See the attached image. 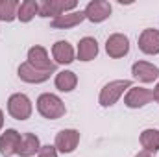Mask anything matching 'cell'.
Here are the masks:
<instances>
[{
	"instance_id": "1",
	"label": "cell",
	"mask_w": 159,
	"mask_h": 157,
	"mask_svg": "<svg viewBox=\"0 0 159 157\" xmlns=\"http://www.w3.org/2000/svg\"><path fill=\"white\" fill-rule=\"evenodd\" d=\"M37 109L44 118L48 120H57L65 115V104L56 96V94H41L37 100Z\"/></svg>"
},
{
	"instance_id": "2",
	"label": "cell",
	"mask_w": 159,
	"mask_h": 157,
	"mask_svg": "<svg viewBox=\"0 0 159 157\" xmlns=\"http://www.w3.org/2000/svg\"><path fill=\"white\" fill-rule=\"evenodd\" d=\"M129 87H131V81H129V79L109 81V83L102 89V92H100V105H102V107H109V105H113L120 96L124 94V91L129 89Z\"/></svg>"
},
{
	"instance_id": "3",
	"label": "cell",
	"mask_w": 159,
	"mask_h": 157,
	"mask_svg": "<svg viewBox=\"0 0 159 157\" xmlns=\"http://www.w3.org/2000/svg\"><path fill=\"white\" fill-rule=\"evenodd\" d=\"M7 111H9L11 117L17 118V120H26L32 115V102L28 100L26 94L17 92V94H13L7 100Z\"/></svg>"
},
{
	"instance_id": "4",
	"label": "cell",
	"mask_w": 159,
	"mask_h": 157,
	"mask_svg": "<svg viewBox=\"0 0 159 157\" xmlns=\"http://www.w3.org/2000/svg\"><path fill=\"white\" fill-rule=\"evenodd\" d=\"M76 2L74 0H43L39 4V15L41 17H59L65 15V11L74 9Z\"/></svg>"
},
{
	"instance_id": "5",
	"label": "cell",
	"mask_w": 159,
	"mask_h": 157,
	"mask_svg": "<svg viewBox=\"0 0 159 157\" xmlns=\"http://www.w3.org/2000/svg\"><path fill=\"white\" fill-rule=\"evenodd\" d=\"M80 142V131L76 129H63L56 135V150H59L61 154H70L76 150Z\"/></svg>"
},
{
	"instance_id": "6",
	"label": "cell",
	"mask_w": 159,
	"mask_h": 157,
	"mask_svg": "<svg viewBox=\"0 0 159 157\" xmlns=\"http://www.w3.org/2000/svg\"><path fill=\"white\" fill-rule=\"evenodd\" d=\"M111 15V4L106 0H93L85 7V19L91 22H102Z\"/></svg>"
},
{
	"instance_id": "7",
	"label": "cell",
	"mask_w": 159,
	"mask_h": 157,
	"mask_svg": "<svg viewBox=\"0 0 159 157\" xmlns=\"http://www.w3.org/2000/svg\"><path fill=\"white\" fill-rule=\"evenodd\" d=\"M152 100H154V92H152V91H148V89H144V87H133V89H129V92L126 94L124 104H126L128 107H131V109H137V107H143V105L150 104Z\"/></svg>"
},
{
	"instance_id": "8",
	"label": "cell",
	"mask_w": 159,
	"mask_h": 157,
	"mask_svg": "<svg viewBox=\"0 0 159 157\" xmlns=\"http://www.w3.org/2000/svg\"><path fill=\"white\" fill-rule=\"evenodd\" d=\"M28 63H32L39 70H46V72H54L56 70V63L50 61V57H48V54H46V50L43 46L30 48V52H28Z\"/></svg>"
},
{
	"instance_id": "9",
	"label": "cell",
	"mask_w": 159,
	"mask_h": 157,
	"mask_svg": "<svg viewBox=\"0 0 159 157\" xmlns=\"http://www.w3.org/2000/svg\"><path fill=\"white\" fill-rule=\"evenodd\" d=\"M20 133L15 129H6L0 135V154L4 157H9L13 154H17V148L20 144Z\"/></svg>"
},
{
	"instance_id": "10",
	"label": "cell",
	"mask_w": 159,
	"mask_h": 157,
	"mask_svg": "<svg viewBox=\"0 0 159 157\" xmlns=\"http://www.w3.org/2000/svg\"><path fill=\"white\" fill-rule=\"evenodd\" d=\"M106 50L115 59L117 57H124L128 54V50H129V41H128L126 35H122V34H113L107 39V43H106Z\"/></svg>"
},
{
	"instance_id": "11",
	"label": "cell",
	"mask_w": 159,
	"mask_h": 157,
	"mask_svg": "<svg viewBox=\"0 0 159 157\" xmlns=\"http://www.w3.org/2000/svg\"><path fill=\"white\" fill-rule=\"evenodd\" d=\"M131 74H133V78H137L139 81L150 83V81H156V79L159 78V69L154 67L152 63L137 61V63L131 67Z\"/></svg>"
},
{
	"instance_id": "12",
	"label": "cell",
	"mask_w": 159,
	"mask_h": 157,
	"mask_svg": "<svg viewBox=\"0 0 159 157\" xmlns=\"http://www.w3.org/2000/svg\"><path fill=\"white\" fill-rule=\"evenodd\" d=\"M50 74L52 72H46V70H39V69H35L32 63H22L20 67H19V78L24 79V81H28V83H43V81H46V79L50 78Z\"/></svg>"
},
{
	"instance_id": "13",
	"label": "cell",
	"mask_w": 159,
	"mask_h": 157,
	"mask_svg": "<svg viewBox=\"0 0 159 157\" xmlns=\"http://www.w3.org/2000/svg\"><path fill=\"white\" fill-rule=\"evenodd\" d=\"M139 48L144 54H150V56L159 54V32L157 30H152V28L144 30L141 34V37H139Z\"/></svg>"
},
{
	"instance_id": "14",
	"label": "cell",
	"mask_w": 159,
	"mask_h": 157,
	"mask_svg": "<svg viewBox=\"0 0 159 157\" xmlns=\"http://www.w3.org/2000/svg\"><path fill=\"white\" fill-rule=\"evenodd\" d=\"M39 150H41V144H39L37 135L24 133L22 139H20V144L17 148V154L20 157H32V155H35V154H39Z\"/></svg>"
},
{
	"instance_id": "15",
	"label": "cell",
	"mask_w": 159,
	"mask_h": 157,
	"mask_svg": "<svg viewBox=\"0 0 159 157\" xmlns=\"http://www.w3.org/2000/svg\"><path fill=\"white\" fill-rule=\"evenodd\" d=\"M52 54H54V59L56 63H72L74 61V50L70 46V43L67 41H57L54 46H52Z\"/></svg>"
},
{
	"instance_id": "16",
	"label": "cell",
	"mask_w": 159,
	"mask_h": 157,
	"mask_svg": "<svg viewBox=\"0 0 159 157\" xmlns=\"http://www.w3.org/2000/svg\"><path fill=\"white\" fill-rule=\"evenodd\" d=\"M83 19H85V11L65 13V15H59L52 20V28H72V26H78Z\"/></svg>"
},
{
	"instance_id": "17",
	"label": "cell",
	"mask_w": 159,
	"mask_h": 157,
	"mask_svg": "<svg viewBox=\"0 0 159 157\" xmlns=\"http://www.w3.org/2000/svg\"><path fill=\"white\" fill-rule=\"evenodd\" d=\"M98 54V43L93 37H83L78 44V59L80 61H91Z\"/></svg>"
},
{
	"instance_id": "18",
	"label": "cell",
	"mask_w": 159,
	"mask_h": 157,
	"mask_svg": "<svg viewBox=\"0 0 159 157\" xmlns=\"http://www.w3.org/2000/svg\"><path fill=\"white\" fill-rule=\"evenodd\" d=\"M37 13H39V2H35V0H24V2L19 4L17 19L20 22H30Z\"/></svg>"
},
{
	"instance_id": "19",
	"label": "cell",
	"mask_w": 159,
	"mask_h": 157,
	"mask_svg": "<svg viewBox=\"0 0 159 157\" xmlns=\"http://www.w3.org/2000/svg\"><path fill=\"white\" fill-rule=\"evenodd\" d=\"M76 83H78V78L70 70H63V72H59L56 76V87L59 91H63V92H70L76 87Z\"/></svg>"
},
{
	"instance_id": "20",
	"label": "cell",
	"mask_w": 159,
	"mask_h": 157,
	"mask_svg": "<svg viewBox=\"0 0 159 157\" xmlns=\"http://www.w3.org/2000/svg\"><path fill=\"white\" fill-rule=\"evenodd\" d=\"M141 144L146 152H157L159 150V131L157 129H144L141 133Z\"/></svg>"
},
{
	"instance_id": "21",
	"label": "cell",
	"mask_w": 159,
	"mask_h": 157,
	"mask_svg": "<svg viewBox=\"0 0 159 157\" xmlns=\"http://www.w3.org/2000/svg\"><path fill=\"white\" fill-rule=\"evenodd\" d=\"M17 11H19L17 0H0V20L11 22L17 17Z\"/></svg>"
},
{
	"instance_id": "22",
	"label": "cell",
	"mask_w": 159,
	"mask_h": 157,
	"mask_svg": "<svg viewBox=\"0 0 159 157\" xmlns=\"http://www.w3.org/2000/svg\"><path fill=\"white\" fill-rule=\"evenodd\" d=\"M39 157H57V150H56V146H41L39 150Z\"/></svg>"
},
{
	"instance_id": "23",
	"label": "cell",
	"mask_w": 159,
	"mask_h": 157,
	"mask_svg": "<svg viewBox=\"0 0 159 157\" xmlns=\"http://www.w3.org/2000/svg\"><path fill=\"white\" fill-rule=\"evenodd\" d=\"M135 157H152V154H150V152H146V150H143V152H139Z\"/></svg>"
},
{
	"instance_id": "24",
	"label": "cell",
	"mask_w": 159,
	"mask_h": 157,
	"mask_svg": "<svg viewBox=\"0 0 159 157\" xmlns=\"http://www.w3.org/2000/svg\"><path fill=\"white\" fill-rule=\"evenodd\" d=\"M154 100H156V102H159V83H157V87L154 89Z\"/></svg>"
},
{
	"instance_id": "25",
	"label": "cell",
	"mask_w": 159,
	"mask_h": 157,
	"mask_svg": "<svg viewBox=\"0 0 159 157\" xmlns=\"http://www.w3.org/2000/svg\"><path fill=\"white\" fill-rule=\"evenodd\" d=\"M2 126H4V115H2V111H0V129H2Z\"/></svg>"
}]
</instances>
